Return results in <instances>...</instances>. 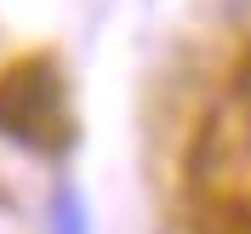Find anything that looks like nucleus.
Masks as SVG:
<instances>
[{
  "instance_id": "f03ea898",
  "label": "nucleus",
  "mask_w": 251,
  "mask_h": 234,
  "mask_svg": "<svg viewBox=\"0 0 251 234\" xmlns=\"http://www.w3.org/2000/svg\"><path fill=\"white\" fill-rule=\"evenodd\" d=\"M51 234H92V223H86V200H80L69 183H63L57 200H51Z\"/></svg>"
},
{
  "instance_id": "f257e3e1",
  "label": "nucleus",
  "mask_w": 251,
  "mask_h": 234,
  "mask_svg": "<svg viewBox=\"0 0 251 234\" xmlns=\"http://www.w3.org/2000/svg\"><path fill=\"white\" fill-rule=\"evenodd\" d=\"M51 120H57V69L51 63H23L12 80H0V131L17 143H46Z\"/></svg>"
},
{
  "instance_id": "7ed1b4c3",
  "label": "nucleus",
  "mask_w": 251,
  "mask_h": 234,
  "mask_svg": "<svg viewBox=\"0 0 251 234\" xmlns=\"http://www.w3.org/2000/svg\"><path fill=\"white\" fill-rule=\"evenodd\" d=\"M246 6H251V0H228V12H246Z\"/></svg>"
}]
</instances>
